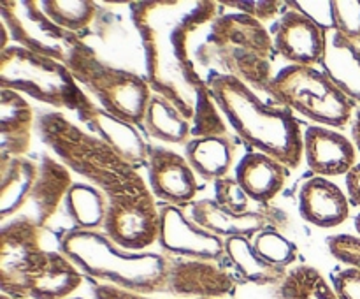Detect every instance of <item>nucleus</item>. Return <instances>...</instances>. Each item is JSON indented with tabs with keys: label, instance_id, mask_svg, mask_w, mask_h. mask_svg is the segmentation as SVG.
<instances>
[{
	"label": "nucleus",
	"instance_id": "1",
	"mask_svg": "<svg viewBox=\"0 0 360 299\" xmlns=\"http://www.w3.org/2000/svg\"><path fill=\"white\" fill-rule=\"evenodd\" d=\"M130 16L144 49L146 79L153 94L174 104L192 123V139L229 134L220 108L200 76L192 42L218 18L210 0L130 2Z\"/></svg>",
	"mask_w": 360,
	"mask_h": 299
},
{
	"label": "nucleus",
	"instance_id": "2",
	"mask_svg": "<svg viewBox=\"0 0 360 299\" xmlns=\"http://www.w3.org/2000/svg\"><path fill=\"white\" fill-rule=\"evenodd\" d=\"M35 127L60 162L108 197L104 232L112 241L134 252L158 243L160 206L136 165L58 111L41 113Z\"/></svg>",
	"mask_w": 360,
	"mask_h": 299
},
{
	"label": "nucleus",
	"instance_id": "3",
	"mask_svg": "<svg viewBox=\"0 0 360 299\" xmlns=\"http://www.w3.org/2000/svg\"><path fill=\"white\" fill-rule=\"evenodd\" d=\"M42 229L18 215L0 229V288L18 299H67L83 284V271L58 250H44Z\"/></svg>",
	"mask_w": 360,
	"mask_h": 299
},
{
	"label": "nucleus",
	"instance_id": "4",
	"mask_svg": "<svg viewBox=\"0 0 360 299\" xmlns=\"http://www.w3.org/2000/svg\"><path fill=\"white\" fill-rule=\"evenodd\" d=\"M206 79L224 118L250 148L288 169L301 165L304 132L292 109L267 104L248 84L224 72H211Z\"/></svg>",
	"mask_w": 360,
	"mask_h": 299
},
{
	"label": "nucleus",
	"instance_id": "5",
	"mask_svg": "<svg viewBox=\"0 0 360 299\" xmlns=\"http://www.w3.org/2000/svg\"><path fill=\"white\" fill-rule=\"evenodd\" d=\"M60 252L65 253L83 274L104 285L136 292H165L171 257L165 253L134 252L112 241L104 231L69 229L58 239Z\"/></svg>",
	"mask_w": 360,
	"mask_h": 299
},
{
	"label": "nucleus",
	"instance_id": "6",
	"mask_svg": "<svg viewBox=\"0 0 360 299\" xmlns=\"http://www.w3.org/2000/svg\"><path fill=\"white\" fill-rule=\"evenodd\" d=\"M204 46L220 63L224 74L269 95L278 53L266 25L238 11L218 14L207 28Z\"/></svg>",
	"mask_w": 360,
	"mask_h": 299
},
{
	"label": "nucleus",
	"instance_id": "7",
	"mask_svg": "<svg viewBox=\"0 0 360 299\" xmlns=\"http://www.w3.org/2000/svg\"><path fill=\"white\" fill-rule=\"evenodd\" d=\"M0 88L25 94L51 108L69 109L77 118L94 104L69 67L16 44L0 51Z\"/></svg>",
	"mask_w": 360,
	"mask_h": 299
},
{
	"label": "nucleus",
	"instance_id": "8",
	"mask_svg": "<svg viewBox=\"0 0 360 299\" xmlns=\"http://www.w3.org/2000/svg\"><path fill=\"white\" fill-rule=\"evenodd\" d=\"M269 97L299 113L315 125L343 129L354 120L359 106L316 67L287 65L274 74Z\"/></svg>",
	"mask_w": 360,
	"mask_h": 299
},
{
	"label": "nucleus",
	"instance_id": "9",
	"mask_svg": "<svg viewBox=\"0 0 360 299\" xmlns=\"http://www.w3.org/2000/svg\"><path fill=\"white\" fill-rule=\"evenodd\" d=\"M67 67L83 90L97 98L104 111L132 125H143L148 104L153 97L146 77L104 62L88 44L76 53Z\"/></svg>",
	"mask_w": 360,
	"mask_h": 299
},
{
	"label": "nucleus",
	"instance_id": "10",
	"mask_svg": "<svg viewBox=\"0 0 360 299\" xmlns=\"http://www.w3.org/2000/svg\"><path fill=\"white\" fill-rule=\"evenodd\" d=\"M0 23L7 28L14 44L69 65L86 42L74 32L49 20L35 0H2Z\"/></svg>",
	"mask_w": 360,
	"mask_h": 299
},
{
	"label": "nucleus",
	"instance_id": "11",
	"mask_svg": "<svg viewBox=\"0 0 360 299\" xmlns=\"http://www.w3.org/2000/svg\"><path fill=\"white\" fill-rule=\"evenodd\" d=\"M271 35L276 53L290 65L315 67L326 56L329 28L316 23L295 2H288L285 13L274 21Z\"/></svg>",
	"mask_w": 360,
	"mask_h": 299
},
{
	"label": "nucleus",
	"instance_id": "12",
	"mask_svg": "<svg viewBox=\"0 0 360 299\" xmlns=\"http://www.w3.org/2000/svg\"><path fill=\"white\" fill-rule=\"evenodd\" d=\"M158 245L165 255L221 262L225 259V239L206 231L186 217L181 208L160 206V232Z\"/></svg>",
	"mask_w": 360,
	"mask_h": 299
},
{
	"label": "nucleus",
	"instance_id": "13",
	"mask_svg": "<svg viewBox=\"0 0 360 299\" xmlns=\"http://www.w3.org/2000/svg\"><path fill=\"white\" fill-rule=\"evenodd\" d=\"M192 220L218 238H255L267 229H283L287 215L274 206H259L246 213L224 210L214 199H199L190 208Z\"/></svg>",
	"mask_w": 360,
	"mask_h": 299
},
{
	"label": "nucleus",
	"instance_id": "14",
	"mask_svg": "<svg viewBox=\"0 0 360 299\" xmlns=\"http://www.w3.org/2000/svg\"><path fill=\"white\" fill-rule=\"evenodd\" d=\"M146 167L148 185L157 199L178 208L195 203L200 185L186 157L162 144H150Z\"/></svg>",
	"mask_w": 360,
	"mask_h": 299
},
{
	"label": "nucleus",
	"instance_id": "15",
	"mask_svg": "<svg viewBox=\"0 0 360 299\" xmlns=\"http://www.w3.org/2000/svg\"><path fill=\"white\" fill-rule=\"evenodd\" d=\"M165 292L181 299H227L236 280L220 262L171 257Z\"/></svg>",
	"mask_w": 360,
	"mask_h": 299
},
{
	"label": "nucleus",
	"instance_id": "16",
	"mask_svg": "<svg viewBox=\"0 0 360 299\" xmlns=\"http://www.w3.org/2000/svg\"><path fill=\"white\" fill-rule=\"evenodd\" d=\"M304 158L315 176H347L357 164V148L338 129L309 125L304 130Z\"/></svg>",
	"mask_w": 360,
	"mask_h": 299
},
{
	"label": "nucleus",
	"instance_id": "17",
	"mask_svg": "<svg viewBox=\"0 0 360 299\" xmlns=\"http://www.w3.org/2000/svg\"><path fill=\"white\" fill-rule=\"evenodd\" d=\"M70 186H72L70 169L51 155H41L37 178L32 186L27 208H25V210L30 211L23 217L30 218L34 224L44 229V225L58 211L60 204L65 203Z\"/></svg>",
	"mask_w": 360,
	"mask_h": 299
},
{
	"label": "nucleus",
	"instance_id": "18",
	"mask_svg": "<svg viewBox=\"0 0 360 299\" xmlns=\"http://www.w3.org/2000/svg\"><path fill=\"white\" fill-rule=\"evenodd\" d=\"M350 201L338 183L313 176L299 190V211L308 224L320 229L343 225L350 217Z\"/></svg>",
	"mask_w": 360,
	"mask_h": 299
},
{
	"label": "nucleus",
	"instance_id": "19",
	"mask_svg": "<svg viewBox=\"0 0 360 299\" xmlns=\"http://www.w3.org/2000/svg\"><path fill=\"white\" fill-rule=\"evenodd\" d=\"M83 123H86L97 137H101L105 144L112 148L116 153L122 155L127 162L139 167L148 165V151L150 144L141 136L137 125L120 120L109 115L97 104H91L83 115L79 116Z\"/></svg>",
	"mask_w": 360,
	"mask_h": 299
},
{
	"label": "nucleus",
	"instance_id": "20",
	"mask_svg": "<svg viewBox=\"0 0 360 299\" xmlns=\"http://www.w3.org/2000/svg\"><path fill=\"white\" fill-rule=\"evenodd\" d=\"M236 179L250 201L267 206L288 179V167L260 151H248L236 165Z\"/></svg>",
	"mask_w": 360,
	"mask_h": 299
},
{
	"label": "nucleus",
	"instance_id": "21",
	"mask_svg": "<svg viewBox=\"0 0 360 299\" xmlns=\"http://www.w3.org/2000/svg\"><path fill=\"white\" fill-rule=\"evenodd\" d=\"M35 122L34 108L23 95L0 88V158L25 157Z\"/></svg>",
	"mask_w": 360,
	"mask_h": 299
},
{
	"label": "nucleus",
	"instance_id": "22",
	"mask_svg": "<svg viewBox=\"0 0 360 299\" xmlns=\"http://www.w3.org/2000/svg\"><path fill=\"white\" fill-rule=\"evenodd\" d=\"M322 70L360 106V46L330 28Z\"/></svg>",
	"mask_w": 360,
	"mask_h": 299
},
{
	"label": "nucleus",
	"instance_id": "23",
	"mask_svg": "<svg viewBox=\"0 0 360 299\" xmlns=\"http://www.w3.org/2000/svg\"><path fill=\"white\" fill-rule=\"evenodd\" d=\"M39 172V162L27 157L0 158V220L18 217L27 208L32 186Z\"/></svg>",
	"mask_w": 360,
	"mask_h": 299
},
{
	"label": "nucleus",
	"instance_id": "24",
	"mask_svg": "<svg viewBox=\"0 0 360 299\" xmlns=\"http://www.w3.org/2000/svg\"><path fill=\"white\" fill-rule=\"evenodd\" d=\"M185 157L197 176L210 182L229 176L236 158V144L229 134L193 137L185 144Z\"/></svg>",
	"mask_w": 360,
	"mask_h": 299
},
{
	"label": "nucleus",
	"instance_id": "25",
	"mask_svg": "<svg viewBox=\"0 0 360 299\" xmlns=\"http://www.w3.org/2000/svg\"><path fill=\"white\" fill-rule=\"evenodd\" d=\"M225 255L243 280L255 285H280L288 271L264 259L248 238L225 239Z\"/></svg>",
	"mask_w": 360,
	"mask_h": 299
},
{
	"label": "nucleus",
	"instance_id": "26",
	"mask_svg": "<svg viewBox=\"0 0 360 299\" xmlns=\"http://www.w3.org/2000/svg\"><path fill=\"white\" fill-rule=\"evenodd\" d=\"M143 127L153 139L169 144H186L192 139V123L174 104L153 94L144 115Z\"/></svg>",
	"mask_w": 360,
	"mask_h": 299
},
{
	"label": "nucleus",
	"instance_id": "27",
	"mask_svg": "<svg viewBox=\"0 0 360 299\" xmlns=\"http://www.w3.org/2000/svg\"><path fill=\"white\" fill-rule=\"evenodd\" d=\"M65 208L74 229L104 231L108 218V197L90 183H72L65 197Z\"/></svg>",
	"mask_w": 360,
	"mask_h": 299
},
{
	"label": "nucleus",
	"instance_id": "28",
	"mask_svg": "<svg viewBox=\"0 0 360 299\" xmlns=\"http://www.w3.org/2000/svg\"><path fill=\"white\" fill-rule=\"evenodd\" d=\"M278 299H340L333 284L309 264H295L276 288Z\"/></svg>",
	"mask_w": 360,
	"mask_h": 299
},
{
	"label": "nucleus",
	"instance_id": "29",
	"mask_svg": "<svg viewBox=\"0 0 360 299\" xmlns=\"http://www.w3.org/2000/svg\"><path fill=\"white\" fill-rule=\"evenodd\" d=\"M41 7L49 20L74 34L90 27L98 11L91 0H42Z\"/></svg>",
	"mask_w": 360,
	"mask_h": 299
},
{
	"label": "nucleus",
	"instance_id": "30",
	"mask_svg": "<svg viewBox=\"0 0 360 299\" xmlns=\"http://www.w3.org/2000/svg\"><path fill=\"white\" fill-rule=\"evenodd\" d=\"M253 246L264 259L283 269L295 266V260L299 257L297 245L285 238L278 229H267L257 234L253 238Z\"/></svg>",
	"mask_w": 360,
	"mask_h": 299
},
{
	"label": "nucleus",
	"instance_id": "31",
	"mask_svg": "<svg viewBox=\"0 0 360 299\" xmlns=\"http://www.w3.org/2000/svg\"><path fill=\"white\" fill-rule=\"evenodd\" d=\"M330 16L334 30L360 44V0H334L330 2Z\"/></svg>",
	"mask_w": 360,
	"mask_h": 299
},
{
	"label": "nucleus",
	"instance_id": "32",
	"mask_svg": "<svg viewBox=\"0 0 360 299\" xmlns=\"http://www.w3.org/2000/svg\"><path fill=\"white\" fill-rule=\"evenodd\" d=\"M221 7H231L238 13L248 14L257 21L266 25L267 21L278 20L287 9L288 2H278V0H225L220 2Z\"/></svg>",
	"mask_w": 360,
	"mask_h": 299
},
{
	"label": "nucleus",
	"instance_id": "33",
	"mask_svg": "<svg viewBox=\"0 0 360 299\" xmlns=\"http://www.w3.org/2000/svg\"><path fill=\"white\" fill-rule=\"evenodd\" d=\"M214 201L224 210L232 211V213L250 211V197L241 189L236 176H225V178L214 182Z\"/></svg>",
	"mask_w": 360,
	"mask_h": 299
},
{
	"label": "nucleus",
	"instance_id": "34",
	"mask_svg": "<svg viewBox=\"0 0 360 299\" xmlns=\"http://www.w3.org/2000/svg\"><path fill=\"white\" fill-rule=\"evenodd\" d=\"M327 248L330 255L347 266L360 269V236L334 234L327 238Z\"/></svg>",
	"mask_w": 360,
	"mask_h": 299
},
{
	"label": "nucleus",
	"instance_id": "35",
	"mask_svg": "<svg viewBox=\"0 0 360 299\" xmlns=\"http://www.w3.org/2000/svg\"><path fill=\"white\" fill-rule=\"evenodd\" d=\"M333 287L340 299H360V269L347 266L333 274Z\"/></svg>",
	"mask_w": 360,
	"mask_h": 299
},
{
	"label": "nucleus",
	"instance_id": "36",
	"mask_svg": "<svg viewBox=\"0 0 360 299\" xmlns=\"http://www.w3.org/2000/svg\"><path fill=\"white\" fill-rule=\"evenodd\" d=\"M94 295L95 299H155V298H150V295L122 291V288H116V287H111V285H104V284L95 285Z\"/></svg>",
	"mask_w": 360,
	"mask_h": 299
},
{
	"label": "nucleus",
	"instance_id": "37",
	"mask_svg": "<svg viewBox=\"0 0 360 299\" xmlns=\"http://www.w3.org/2000/svg\"><path fill=\"white\" fill-rule=\"evenodd\" d=\"M345 185H347V196L352 206L360 208V162L345 176Z\"/></svg>",
	"mask_w": 360,
	"mask_h": 299
},
{
	"label": "nucleus",
	"instance_id": "38",
	"mask_svg": "<svg viewBox=\"0 0 360 299\" xmlns=\"http://www.w3.org/2000/svg\"><path fill=\"white\" fill-rule=\"evenodd\" d=\"M352 141L357 148V153H360V106L355 111L354 120H352Z\"/></svg>",
	"mask_w": 360,
	"mask_h": 299
},
{
	"label": "nucleus",
	"instance_id": "39",
	"mask_svg": "<svg viewBox=\"0 0 360 299\" xmlns=\"http://www.w3.org/2000/svg\"><path fill=\"white\" fill-rule=\"evenodd\" d=\"M355 229H357V232L360 236V213L357 215V217H355Z\"/></svg>",
	"mask_w": 360,
	"mask_h": 299
},
{
	"label": "nucleus",
	"instance_id": "40",
	"mask_svg": "<svg viewBox=\"0 0 360 299\" xmlns=\"http://www.w3.org/2000/svg\"><path fill=\"white\" fill-rule=\"evenodd\" d=\"M0 299H18V298H11V295H7V294H2V295H0Z\"/></svg>",
	"mask_w": 360,
	"mask_h": 299
},
{
	"label": "nucleus",
	"instance_id": "41",
	"mask_svg": "<svg viewBox=\"0 0 360 299\" xmlns=\"http://www.w3.org/2000/svg\"><path fill=\"white\" fill-rule=\"evenodd\" d=\"M67 299H83V298H67Z\"/></svg>",
	"mask_w": 360,
	"mask_h": 299
}]
</instances>
